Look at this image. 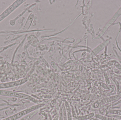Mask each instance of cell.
<instances>
[{"label":"cell","mask_w":121,"mask_h":120,"mask_svg":"<svg viewBox=\"0 0 121 120\" xmlns=\"http://www.w3.org/2000/svg\"><path fill=\"white\" fill-rule=\"evenodd\" d=\"M45 105V104L44 103H41L39 104H36L35 105L30 106L28 108H26L23 110L20 111L19 112L11 116L10 117H8L1 120H17L22 117L27 115L28 114L37 110H39L40 108H42Z\"/></svg>","instance_id":"2"},{"label":"cell","mask_w":121,"mask_h":120,"mask_svg":"<svg viewBox=\"0 0 121 120\" xmlns=\"http://www.w3.org/2000/svg\"><path fill=\"white\" fill-rule=\"evenodd\" d=\"M26 81V80L25 79H23L14 81L6 83H0V89L17 86L24 84Z\"/></svg>","instance_id":"4"},{"label":"cell","mask_w":121,"mask_h":120,"mask_svg":"<svg viewBox=\"0 0 121 120\" xmlns=\"http://www.w3.org/2000/svg\"><path fill=\"white\" fill-rule=\"evenodd\" d=\"M0 96L8 97H14L28 100L36 104L41 103V101L30 95L13 91L0 89Z\"/></svg>","instance_id":"1"},{"label":"cell","mask_w":121,"mask_h":120,"mask_svg":"<svg viewBox=\"0 0 121 120\" xmlns=\"http://www.w3.org/2000/svg\"><path fill=\"white\" fill-rule=\"evenodd\" d=\"M63 118L64 120H67V112H66V109L65 105L63 106Z\"/></svg>","instance_id":"7"},{"label":"cell","mask_w":121,"mask_h":120,"mask_svg":"<svg viewBox=\"0 0 121 120\" xmlns=\"http://www.w3.org/2000/svg\"><path fill=\"white\" fill-rule=\"evenodd\" d=\"M65 105L66 109L67 112V120H72V113H71V108L68 102L65 101Z\"/></svg>","instance_id":"5"},{"label":"cell","mask_w":121,"mask_h":120,"mask_svg":"<svg viewBox=\"0 0 121 120\" xmlns=\"http://www.w3.org/2000/svg\"><path fill=\"white\" fill-rule=\"evenodd\" d=\"M39 112V110L35 111L23 117L20 120H30L33 118L35 115H37Z\"/></svg>","instance_id":"6"},{"label":"cell","mask_w":121,"mask_h":120,"mask_svg":"<svg viewBox=\"0 0 121 120\" xmlns=\"http://www.w3.org/2000/svg\"><path fill=\"white\" fill-rule=\"evenodd\" d=\"M37 120H44V117H43V116H42L40 117Z\"/></svg>","instance_id":"9"},{"label":"cell","mask_w":121,"mask_h":120,"mask_svg":"<svg viewBox=\"0 0 121 120\" xmlns=\"http://www.w3.org/2000/svg\"><path fill=\"white\" fill-rule=\"evenodd\" d=\"M20 2L21 1H16L0 15V22L17 8L19 5H20Z\"/></svg>","instance_id":"3"},{"label":"cell","mask_w":121,"mask_h":120,"mask_svg":"<svg viewBox=\"0 0 121 120\" xmlns=\"http://www.w3.org/2000/svg\"><path fill=\"white\" fill-rule=\"evenodd\" d=\"M59 115H57L52 120H59Z\"/></svg>","instance_id":"8"}]
</instances>
